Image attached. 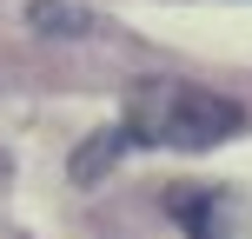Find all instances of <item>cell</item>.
I'll use <instances>...</instances> for the list:
<instances>
[{
  "label": "cell",
  "mask_w": 252,
  "mask_h": 239,
  "mask_svg": "<svg viewBox=\"0 0 252 239\" xmlns=\"http://www.w3.org/2000/svg\"><path fill=\"white\" fill-rule=\"evenodd\" d=\"M126 146H133V139H126V126H106V133H93L87 146L73 153V179H80V186H93V179H100V173L120 160Z\"/></svg>",
  "instance_id": "3"
},
{
  "label": "cell",
  "mask_w": 252,
  "mask_h": 239,
  "mask_svg": "<svg viewBox=\"0 0 252 239\" xmlns=\"http://www.w3.org/2000/svg\"><path fill=\"white\" fill-rule=\"evenodd\" d=\"M33 20H40V27H66V34H80V27H87V13L60 7V0H33Z\"/></svg>",
  "instance_id": "4"
},
{
  "label": "cell",
  "mask_w": 252,
  "mask_h": 239,
  "mask_svg": "<svg viewBox=\"0 0 252 239\" xmlns=\"http://www.w3.org/2000/svg\"><path fill=\"white\" fill-rule=\"evenodd\" d=\"M173 213H179V226H186V239H226V200L219 193H179L173 200Z\"/></svg>",
  "instance_id": "2"
},
{
  "label": "cell",
  "mask_w": 252,
  "mask_h": 239,
  "mask_svg": "<svg viewBox=\"0 0 252 239\" xmlns=\"http://www.w3.org/2000/svg\"><path fill=\"white\" fill-rule=\"evenodd\" d=\"M126 139L133 146H173V153H206L219 139H232L246 126L239 100H219L206 87H186V80H139L126 93Z\"/></svg>",
  "instance_id": "1"
}]
</instances>
